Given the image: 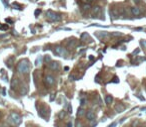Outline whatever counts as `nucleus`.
<instances>
[{
	"mask_svg": "<svg viewBox=\"0 0 146 127\" xmlns=\"http://www.w3.org/2000/svg\"><path fill=\"white\" fill-rule=\"evenodd\" d=\"M54 53L56 55H58L59 57H65L67 52H66V50L63 48V47H56L55 50H54Z\"/></svg>",
	"mask_w": 146,
	"mask_h": 127,
	"instance_id": "20e7f679",
	"label": "nucleus"
},
{
	"mask_svg": "<svg viewBox=\"0 0 146 127\" xmlns=\"http://www.w3.org/2000/svg\"><path fill=\"white\" fill-rule=\"evenodd\" d=\"M2 2L4 4V6L5 7H8V1H6V0H2Z\"/></svg>",
	"mask_w": 146,
	"mask_h": 127,
	"instance_id": "393cba45",
	"label": "nucleus"
},
{
	"mask_svg": "<svg viewBox=\"0 0 146 127\" xmlns=\"http://www.w3.org/2000/svg\"><path fill=\"white\" fill-rule=\"evenodd\" d=\"M69 78H70V80H74V75H70Z\"/></svg>",
	"mask_w": 146,
	"mask_h": 127,
	"instance_id": "cd10ccee",
	"label": "nucleus"
},
{
	"mask_svg": "<svg viewBox=\"0 0 146 127\" xmlns=\"http://www.w3.org/2000/svg\"><path fill=\"white\" fill-rule=\"evenodd\" d=\"M131 12H132V14L135 15V16H138V15L141 14V11H140V9H139L138 7H133V8H131Z\"/></svg>",
	"mask_w": 146,
	"mask_h": 127,
	"instance_id": "1a4fd4ad",
	"label": "nucleus"
},
{
	"mask_svg": "<svg viewBox=\"0 0 146 127\" xmlns=\"http://www.w3.org/2000/svg\"><path fill=\"white\" fill-rule=\"evenodd\" d=\"M41 63H42V56H39L38 58H37V60H36V63H35V66L36 67H38L41 65Z\"/></svg>",
	"mask_w": 146,
	"mask_h": 127,
	"instance_id": "ddd939ff",
	"label": "nucleus"
},
{
	"mask_svg": "<svg viewBox=\"0 0 146 127\" xmlns=\"http://www.w3.org/2000/svg\"><path fill=\"white\" fill-rule=\"evenodd\" d=\"M84 109L82 108H78V111H77V116H82L83 114H84Z\"/></svg>",
	"mask_w": 146,
	"mask_h": 127,
	"instance_id": "2eb2a0df",
	"label": "nucleus"
},
{
	"mask_svg": "<svg viewBox=\"0 0 146 127\" xmlns=\"http://www.w3.org/2000/svg\"><path fill=\"white\" fill-rule=\"evenodd\" d=\"M100 12H101V8L97 6V7H95V8H94V10H93V14H94V15H96V14L100 13Z\"/></svg>",
	"mask_w": 146,
	"mask_h": 127,
	"instance_id": "4468645a",
	"label": "nucleus"
},
{
	"mask_svg": "<svg viewBox=\"0 0 146 127\" xmlns=\"http://www.w3.org/2000/svg\"><path fill=\"white\" fill-rule=\"evenodd\" d=\"M67 127H73V126H72V123H71V122H68Z\"/></svg>",
	"mask_w": 146,
	"mask_h": 127,
	"instance_id": "bb28decb",
	"label": "nucleus"
},
{
	"mask_svg": "<svg viewBox=\"0 0 146 127\" xmlns=\"http://www.w3.org/2000/svg\"><path fill=\"white\" fill-rule=\"evenodd\" d=\"M44 82L45 83L47 84V86H52V84L54 83V78L52 77L51 75H47L46 77H45V79H44Z\"/></svg>",
	"mask_w": 146,
	"mask_h": 127,
	"instance_id": "39448f33",
	"label": "nucleus"
},
{
	"mask_svg": "<svg viewBox=\"0 0 146 127\" xmlns=\"http://www.w3.org/2000/svg\"><path fill=\"white\" fill-rule=\"evenodd\" d=\"M45 61L48 62V63H50V62H51V59H50L49 56H46V57H45Z\"/></svg>",
	"mask_w": 146,
	"mask_h": 127,
	"instance_id": "5701e85b",
	"label": "nucleus"
},
{
	"mask_svg": "<svg viewBox=\"0 0 146 127\" xmlns=\"http://www.w3.org/2000/svg\"><path fill=\"white\" fill-rule=\"evenodd\" d=\"M96 36L99 37V38H104V37H108L109 36V34L106 33V32H102V33H97Z\"/></svg>",
	"mask_w": 146,
	"mask_h": 127,
	"instance_id": "9b49d317",
	"label": "nucleus"
},
{
	"mask_svg": "<svg viewBox=\"0 0 146 127\" xmlns=\"http://www.w3.org/2000/svg\"><path fill=\"white\" fill-rule=\"evenodd\" d=\"M17 70L19 73H22V74H28L29 73V70H30V67H29V63L27 60H23L21 61L18 66H17Z\"/></svg>",
	"mask_w": 146,
	"mask_h": 127,
	"instance_id": "f03ea898",
	"label": "nucleus"
},
{
	"mask_svg": "<svg viewBox=\"0 0 146 127\" xmlns=\"http://www.w3.org/2000/svg\"><path fill=\"white\" fill-rule=\"evenodd\" d=\"M83 9H84V10H89L90 9V5H89V4H85V5L83 6Z\"/></svg>",
	"mask_w": 146,
	"mask_h": 127,
	"instance_id": "6ab92c4d",
	"label": "nucleus"
},
{
	"mask_svg": "<svg viewBox=\"0 0 146 127\" xmlns=\"http://www.w3.org/2000/svg\"><path fill=\"white\" fill-rule=\"evenodd\" d=\"M8 121L13 125H18V124L21 123V117H20L19 114L15 113V112H12L10 114V116L8 117Z\"/></svg>",
	"mask_w": 146,
	"mask_h": 127,
	"instance_id": "7ed1b4c3",
	"label": "nucleus"
},
{
	"mask_svg": "<svg viewBox=\"0 0 146 127\" xmlns=\"http://www.w3.org/2000/svg\"><path fill=\"white\" fill-rule=\"evenodd\" d=\"M48 67H49L51 70H56V71H58V70H59V63H58V62H50V63L48 64Z\"/></svg>",
	"mask_w": 146,
	"mask_h": 127,
	"instance_id": "423d86ee",
	"label": "nucleus"
},
{
	"mask_svg": "<svg viewBox=\"0 0 146 127\" xmlns=\"http://www.w3.org/2000/svg\"><path fill=\"white\" fill-rule=\"evenodd\" d=\"M86 117H87V119H88V120L92 121V120L95 119V114L92 111H88V112L86 113Z\"/></svg>",
	"mask_w": 146,
	"mask_h": 127,
	"instance_id": "6e6552de",
	"label": "nucleus"
},
{
	"mask_svg": "<svg viewBox=\"0 0 146 127\" xmlns=\"http://www.w3.org/2000/svg\"><path fill=\"white\" fill-rule=\"evenodd\" d=\"M111 35H112V36H121L122 34H121V33H119V32H114V33H112Z\"/></svg>",
	"mask_w": 146,
	"mask_h": 127,
	"instance_id": "4be33fe9",
	"label": "nucleus"
},
{
	"mask_svg": "<svg viewBox=\"0 0 146 127\" xmlns=\"http://www.w3.org/2000/svg\"><path fill=\"white\" fill-rule=\"evenodd\" d=\"M140 44L142 45L144 48H146V41H145V40H141V41H140Z\"/></svg>",
	"mask_w": 146,
	"mask_h": 127,
	"instance_id": "412c9836",
	"label": "nucleus"
},
{
	"mask_svg": "<svg viewBox=\"0 0 146 127\" xmlns=\"http://www.w3.org/2000/svg\"><path fill=\"white\" fill-rule=\"evenodd\" d=\"M67 107H68V112L71 114V113H72V106H71V104L68 103V104H67Z\"/></svg>",
	"mask_w": 146,
	"mask_h": 127,
	"instance_id": "a211bd4d",
	"label": "nucleus"
},
{
	"mask_svg": "<svg viewBox=\"0 0 146 127\" xmlns=\"http://www.w3.org/2000/svg\"><path fill=\"white\" fill-rule=\"evenodd\" d=\"M61 19L62 17L58 13H55L51 10H48L46 12V20L48 22H59V21H61Z\"/></svg>",
	"mask_w": 146,
	"mask_h": 127,
	"instance_id": "f257e3e1",
	"label": "nucleus"
},
{
	"mask_svg": "<svg viewBox=\"0 0 146 127\" xmlns=\"http://www.w3.org/2000/svg\"><path fill=\"white\" fill-rule=\"evenodd\" d=\"M41 13V10L40 9H36L35 10V12H34V15H35V17H38V15Z\"/></svg>",
	"mask_w": 146,
	"mask_h": 127,
	"instance_id": "dca6fc26",
	"label": "nucleus"
},
{
	"mask_svg": "<svg viewBox=\"0 0 146 127\" xmlns=\"http://www.w3.org/2000/svg\"><path fill=\"white\" fill-rule=\"evenodd\" d=\"M112 101H113V97H112L111 95H106L105 96V102H106V104L112 103Z\"/></svg>",
	"mask_w": 146,
	"mask_h": 127,
	"instance_id": "9d476101",
	"label": "nucleus"
},
{
	"mask_svg": "<svg viewBox=\"0 0 146 127\" xmlns=\"http://www.w3.org/2000/svg\"><path fill=\"white\" fill-rule=\"evenodd\" d=\"M12 7H14L15 9H17V10H22V6H21V5H19V4H18L17 2L12 3Z\"/></svg>",
	"mask_w": 146,
	"mask_h": 127,
	"instance_id": "f8f14e48",
	"label": "nucleus"
},
{
	"mask_svg": "<svg viewBox=\"0 0 146 127\" xmlns=\"http://www.w3.org/2000/svg\"><path fill=\"white\" fill-rule=\"evenodd\" d=\"M66 115V112L65 111H63V110H62L60 113H59V118H63L64 116Z\"/></svg>",
	"mask_w": 146,
	"mask_h": 127,
	"instance_id": "f3484780",
	"label": "nucleus"
},
{
	"mask_svg": "<svg viewBox=\"0 0 146 127\" xmlns=\"http://www.w3.org/2000/svg\"><path fill=\"white\" fill-rule=\"evenodd\" d=\"M115 110H116V112H118V113H121V112H123L124 110H125V106L123 104H116L115 105Z\"/></svg>",
	"mask_w": 146,
	"mask_h": 127,
	"instance_id": "0eeeda50",
	"label": "nucleus"
},
{
	"mask_svg": "<svg viewBox=\"0 0 146 127\" xmlns=\"http://www.w3.org/2000/svg\"><path fill=\"white\" fill-rule=\"evenodd\" d=\"M116 125H117V123H116V122H112V123L108 126V127H116Z\"/></svg>",
	"mask_w": 146,
	"mask_h": 127,
	"instance_id": "b1692460",
	"label": "nucleus"
},
{
	"mask_svg": "<svg viewBox=\"0 0 146 127\" xmlns=\"http://www.w3.org/2000/svg\"><path fill=\"white\" fill-rule=\"evenodd\" d=\"M85 102H86V99H85V98H81V99H80V104H81V106H83V105L85 104Z\"/></svg>",
	"mask_w": 146,
	"mask_h": 127,
	"instance_id": "aec40b11",
	"label": "nucleus"
},
{
	"mask_svg": "<svg viewBox=\"0 0 146 127\" xmlns=\"http://www.w3.org/2000/svg\"><path fill=\"white\" fill-rule=\"evenodd\" d=\"M5 21H6L7 23H9V24H12V23H13V21H12L11 19H9V18H8V19H6Z\"/></svg>",
	"mask_w": 146,
	"mask_h": 127,
	"instance_id": "a878e982",
	"label": "nucleus"
}]
</instances>
